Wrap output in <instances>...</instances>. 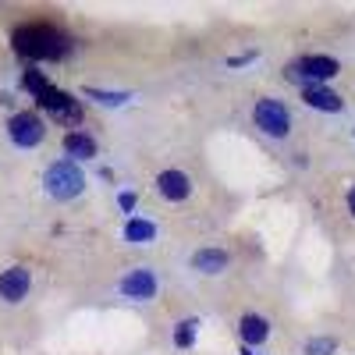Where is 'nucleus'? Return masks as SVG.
<instances>
[{
	"label": "nucleus",
	"instance_id": "1",
	"mask_svg": "<svg viewBox=\"0 0 355 355\" xmlns=\"http://www.w3.org/2000/svg\"><path fill=\"white\" fill-rule=\"evenodd\" d=\"M15 50L28 61H61L71 50V40L53 25H21L15 33Z\"/></svg>",
	"mask_w": 355,
	"mask_h": 355
},
{
	"label": "nucleus",
	"instance_id": "2",
	"mask_svg": "<svg viewBox=\"0 0 355 355\" xmlns=\"http://www.w3.org/2000/svg\"><path fill=\"white\" fill-rule=\"evenodd\" d=\"M21 82H25V89L40 100V107L53 117L57 125H82V103L71 93H64V89H53L43 78V71H25Z\"/></svg>",
	"mask_w": 355,
	"mask_h": 355
},
{
	"label": "nucleus",
	"instance_id": "3",
	"mask_svg": "<svg viewBox=\"0 0 355 355\" xmlns=\"http://www.w3.org/2000/svg\"><path fill=\"white\" fill-rule=\"evenodd\" d=\"M338 61L334 57H320V53H306V57H295V61L284 64V78L288 82H299L302 89L306 85H323L338 75Z\"/></svg>",
	"mask_w": 355,
	"mask_h": 355
},
{
	"label": "nucleus",
	"instance_id": "4",
	"mask_svg": "<svg viewBox=\"0 0 355 355\" xmlns=\"http://www.w3.org/2000/svg\"><path fill=\"white\" fill-rule=\"evenodd\" d=\"M43 185H46V192H50L57 202H68V199H75V196L85 189V174L78 171L75 160H57V164L46 167Z\"/></svg>",
	"mask_w": 355,
	"mask_h": 355
},
{
	"label": "nucleus",
	"instance_id": "5",
	"mask_svg": "<svg viewBox=\"0 0 355 355\" xmlns=\"http://www.w3.org/2000/svg\"><path fill=\"white\" fill-rule=\"evenodd\" d=\"M252 121L263 135H270V139H284L288 128H291V117H288V107L274 96H259L256 107H252Z\"/></svg>",
	"mask_w": 355,
	"mask_h": 355
},
{
	"label": "nucleus",
	"instance_id": "6",
	"mask_svg": "<svg viewBox=\"0 0 355 355\" xmlns=\"http://www.w3.org/2000/svg\"><path fill=\"white\" fill-rule=\"evenodd\" d=\"M8 135H11L15 146H21V150H33V146H40L46 139V125H43L40 114L21 110V114H15L8 121Z\"/></svg>",
	"mask_w": 355,
	"mask_h": 355
},
{
	"label": "nucleus",
	"instance_id": "7",
	"mask_svg": "<svg viewBox=\"0 0 355 355\" xmlns=\"http://www.w3.org/2000/svg\"><path fill=\"white\" fill-rule=\"evenodd\" d=\"M157 274L150 270V266H135V270H128L121 281H117V291L125 295V299H132V302H150V299H157Z\"/></svg>",
	"mask_w": 355,
	"mask_h": 355
},
{
	"label": "nucleus",
	"instance_id": "8",
	"mask_svg": "<svg viewBox=\"0 0 355 355\" xmlns=\"http://www.w3.org/2000/svg\"><path fill=\"white\" fill-rule=\"evenodd\" d=\"M28 288H33V270L28 266H8L0 270V299L18 306L21 299H28Z\"/></svg>",
	"mask_w": 355,
	"mask_h": 355
},
{
	"label": "nucleus",
	"instance_id": "9",
	"mask_svg": "<svg viewBox=\"0 0 355 355\" xmlns=\"http://www.w3.org/2000/svg\"><path fill=\"white\" fill-rule=\"evenodd\" d=\"M157 192L167 199V202H185L192 196V178L178 167H167L157 174Z\"/></svg>",
	"mask_w": 355,
	"mask_h": 355
},
{
	"label": "nucleus",
	"instance_id": "10",
	"mask_svg": "<svg viewBox=\"0 0 355 355\" xmlns=\"http://www.w3.org/2000/svg\"><path fill=\"white\" fill-rule=\"evenodd\" d=\"M239 334H242V345L245 348H256V345H263L266 338H270V323H266L259 313H245L239 320Z\"/></svg>",
	"mask_w": 355,
	"mask_h": 355
},
{
	"label": "nucleus",
	"instance_id": "11",
	"mask_svg": "<svg viewBox=\"0 0 355 355\" xmlns=\"http://www.w3.org/2000/svg\"><path fill=\"white\" fill-rule=\"evenodd\" d=\"M302 103L313 107V110H327V114H338L341 110V96L327 85H306L302 89Z\"/></svg>",
	"mask_w": 355,
	"mask_h": 355
},
{
	"label": "nucleus",
	"instance_id": "12",
	"mask_svg": "<svg viewBox=\"0 0 355 355\" xmlns=\"http://www.w3.org/2000/svg\"><path fill=\"white\" fill-rule=\"evenodd\" d=\"M227 252L224 249H199L196 256H192V270H199V274H224L227 270Z\"/></svg>",
	"mask_w": 355,
	"mask_h": 355
},
{
	"label": "nucleus",
	"instance_id": "13",
	"mask_svg": "<svg viewBox=\"0 0 355 355\" xmlns=\"http://www.w3.org/2000/svg\"><path fill=\"white\" fill-rule=\"evenodd\" d=\"M64 153L71 160H93L96 157V139L85 132H68L64 135Z\"/></svg>",
	"mask_w": 355,
	"mask_h": 355
},
{
	"label": "nucleus",
	"instance_id": "14",
	"mask_svg": "<svg viewBox=\"0 0 355 355\" xmlns=\"http://www.w3.org/2000/svg\"><path fill=\"white\" fill-rule=\"evenodd\" d=\"M153 239H157V224H153V220L132 217V220L125 224V242H132V245H150Z\"/></svg>",
	"mask_w": 355,
	"mask_h": 355
},
{
	"label": "nucleus",
	"instance_id": "15",
	"mask_svg": "<svg viewBox=\"0 0 355 355\" xmlns=\"http://www.w3.org/2000/svg\"><path fill=\"white\" fill-rule=\"evenodd\" d=\"M196 334H199V320H196V316L178 320V327H174V345H178V348H192V345H196Z\"/></svg>",
	"mask_w": 355,
	"mask_h": 355
},
{
	"label": "nucleus",
	"instance_id": "16",
	"mask_svg": "<svg viewBox=\"0 0 355 355\" xmlns=\"http://www.w3.org/2000/svg\"><path fill=\"white\" fill-rule=\"evenodd\" d=\"M85 96L96 100V103H103V107H121V103L128 100V93H107V89H93V85L85 89Z\"/></svg>",
	"mask_w": 355,
	"mask_h": 355
},
{
	"label": "nucleus",
	"instance_id": "17",
	"mask_svg": "<svg viewBox=\"0 0 355 355\" xmlns=\"http://www.w3.org/2000/svg\"><path fill=\"white\" fill-rule=\"evenodd\" d=\"M338 352V341L331 334H323V338H309L306 341V355H334Z\"/></svg>",
	"mask_w": 355,
	"mask_h": 355
},
{
	"label": "nucleus",
	"instance_id": "18",
	"mask_svg": "<svg viewBox=\"0 0 355 355\" xmlns=\"http://www.w3.org/2000/svg\"><path fill=\"white\" fill-rule=\"evenodd\" d=\"M117 206H121L125 214H132L135 210V192H121V196H117Z\"/></svg>",
	"mask_w": 355,
	"mask_h": 355
},
{
	"label": "nucleus",
	"instance_id": "19",
	"mask_svg": "<svg viewBox=\"0 0 355 355\" xmlns=\"http://www.w3.org/2000/svg\"><path fill=\"white\" fill-rule=\"evenodd\" d=\"M249 61H256V53H239V57H231V68H242V64H249Z\"/></svg>",
	"mask_w": 355,
	"mask_h": 355
},
{
	"label": "nucleus",
	"instance_id": "20",
	"mask_svg": "<svg viewBox=\"0 0 355 355\" xmlns=\"http://www.w3.org/2000/svg\"><path fill=\"white\" fill-rule=\"evenodd\" d=\"M348 214L355 217V185H352V192H348Z\"/></svg>",
	"mask_w": 355,
	"mask_h": 355
}]
</instances>
